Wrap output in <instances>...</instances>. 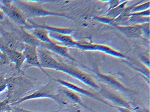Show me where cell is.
<instances>
[{"instance_id": "cell-10", "label": "cell", "mask_w": 150, "mask_h": 112, "mask_svg": "<svg viewBox=\"0 0 150 112\" xmlns=\"http://www.w3.org/2000/svg\"><path fill=\"white\" fill-rule=\"evenodd\" d=\"M37 48L33 46L26 45L22 52L25 58V61L28 65L38 68L46 76L49 77V74L42 68L40 65Z\"/></svg>"}, {"instance_id": "cell-12", "label": "cell", "mask_w": 150, "mask_h": 112, "mask_svg": "<svg viewBox=\"0 0 150 112\" xmlns=\"http://www.w3.org/2000/svg\"><path fill=\"white\" fill-rule=\"evenodd\" d=\"M39 47L43 48L50 52H53L58 56L67 58L72 61L76 62V60L71 56L69 51V48L61 44L54 42L52 44H46L41 42Z\"/></svg>"}, {"instance_id": "cell-2", "label": "cell", "mask_w": 150, "mask_h": 112, "mask_svg": "<svg viewBox=\"0 0 150 112\" xmlns=\"http://www.w3.org/2000/svg\"><path fill=\"white\" fill-rule=\"evenodd\" d=\"M58 71L64 73L95 90L99 91L100 88V85L89 74L75 66L61 62Z\"/></svg>"}, {"instance_id": "cell-1", "label": "cell", "mask_w": 150, "mask_h": 112, "mask_svg": "<svg viewBox=\"0 0 150 112\" xmlns=\"http://www.w3.org/2000/svg\"><path fill=\"white\" fill-rule=\"evenodd\" d=\"M13 5L18 8L24 14L27 19L33 17H44L55 16L64 17L69 20H72L64 14L56 13L46 10L40 5L30 3L24 1H13Z\"/></svg>"}, {"instance_id": "cell-3", "label": "cell", "mask_w": 150, "mask_h": 112, "mask_svg": "<svg viewBox=\"0 0 150 112\" xmlns=\"http://www.w3.org/2000/svg\"><path fill=\"white\" fill-rule=\"evenodd\" d=\"M75 48L85 51H97L105 53L117 58L127 59V57L121 52L114 49L109 46L103 44H96L90 43H79L77 42Z\"/></svg>"}, {"instance_id": "cell-9", "label": "cell", "mask_w": 150, "mask_h": 112, "mask_svg": "<svg viewBox=\"0 0 150 112\" xmlns=\"http://www.w3.org/2000/svg\"><path fill=\"white\" fill-rule=\"evenodd\" d=\"M93 73L95 74L98 80L102 84L107 85L108 87H111L114 90L119 91L123 93L126 94L130 92L131 91L129 89L125 87L122 83L114 77L98 72H93Z\"/></svg>"}, {"instance_id": "cell-7", "label": "cell", "mask_w": 150, "mask_h": 112, "mask_svg": "<svg viewBox=\"0 0 150 112\" xmlns=\"http://www.w3.org/2000/svg\"><path fill=\"white\" fill-rule=\"evenodd\" d=\"M55 81H57L58 83L62 85L64 87H66L70 90H72L74 92H75L78 94H82V95H85L87 97H89L91 99H93L96 101H100V102H102L103 104H106L107 106H109L113 107L114 106L112 104L108 102L107 101L104 100L103 99H102L99 95H97L85 89V88H82L80 87L79 86L75 85V84H73L70 82L66 81V80H63L57 79L55 80Z\"/></svg>"}, {"instance_id": "cell-15", "label": "cell", "mask_w": 150, "mask_h": 112, "mask_svg": "<svg viewBox=\"0 0 150 112\" xmlns=\"http://www.w3.org/2000/svg\"><path fill=\"white\" fill-rule=\"evenodd\" d=\"M49 32V36L51 39H54L61 44V45L68 47L75 48L77 44L72 35H62L54 32Z\"/></svg>"}, {"instance_id": "cell-20", "label": "cell", "mask_w": 150, "mask_h": 112, "mask_svg": "<svg viewBox=\"0 0 150 112\" xmlns=\"http://www.w3.org/2000/svg\"><path fill=\"white\" fill-rule=\"evenodd\" d=\"M4 16H5V15H4V13L0 9V21H2L4 20Z\"/></svg>"}, {"instance_id": "cell-13", "label": "cell", "mask_w": 150, "mask_h": 112, "mask_svg": "<svg viewBox=\"0 0 150 112\" xmlns=\"http://www.w3.org/2000/svg\"><path fill=\"white\" fill-rule=\"evenodd\" d=\"M142 24L130 26H119L115 25V27L128 37L138 38L143 36Z\"/></svg>"}, {"instance_id": "cell-8", "label": "cell", "mask_w": 150, "mask_h": 112, "mask_svg": "<svg viewBox=\"0 0 150 112\" xmlns=\"http://www.w3.org/2000/svg\"><path fill=\"white\" fill-rule=\"evenodd\" d=\"M100 86V88L99 91V93L102 97L108 100V101H111L114 105H115L116 106L123 107L131 110L132 107L129 103L122 97L113 92L106 86L101 85Z\"/></svg>"}, {"instance_id": "cell-17", "label": "cell", "mask_w": 150, "mask_h": 112, "mask_svg": "<svg viewBox=\"0 0 150 112\" xmlns=\"http://www.w3.org/2000/svg\"><path fill=\"white\" fill-rule=\"evenodd\" d=\"M62 92L67 98L74 102V103L79 104V105L83 107L86 109H89L82 102V100H81L80 96L77 93L65 87H64V89H62ZM89 110L92 111V110Z\"/></svg>"}, {"instance_id": "cell-11", "label": "cell", "mask_w": 150, "mask_h": 112, "mask_svg": "<svg viewBox=\"0 0 150 112\" xmlns=\"http://www.w3.org/2000/svg\"><path fill=\"white\" fill-rule=\"evenodd\" d=\"M0 49L6 56L8 59L14 64L15 68L20 71L25 62V58L22 52L8 49L0 42Z\"/></svg>"}, {"instance_id": "cell-18", "label": "cell", "mask_w": 150, "mask_h": 112, "mask_svg": "<svg viewBox=\"0 0 150 112\" xmlns=\"http://www.w3.org/2000/svg\"><path fill=\"white\" fill-rule=\"evenodd\" d=\"M117 109H118L119 112H132L129 109L127 108H125L123 107H121L116 106Z\"/></svg>"}, {"instance_id": "cell-14", "label": "cell", "mask_w": 150, "mask_h": 112, "mask_svg": "<svg viewBox=\"0 0 150 112\" xmlns=\"http://www.w3.org/2000/svg\"><path fill=\"white\" fill-rule=\"evenodd\" d=\"M15 33L19 37L21 41L25 45H29L33 47H39L41 42L36 38L32 34L28 33L23 27L15 30Z\"/></svg>"}, {"instance_id": "cell-6", "label": "cell", "mask_w": 150, "mask_h": 112, "mask_svg": "<svg viewBox=\"0 0 150 112\" xmlns=\"http://www.w3.org/2000/svg\"><path fill=\"white\" fill-rule=\"evenodd\" d=\"M37 51L40 65L43 69L58 71L61 62L56 59L50 51L43 48L38 47Z\"/></svg>"}, {"instance_id": "cell-16", "label": "cell", "mask_w": 150, "mask_h": 112, "mask_svg": "<svg viewBox=\"0 0 150 112\" xmlns=\"http://www.w3.org/2000/svg\"><path fill=\"white\" fill-rule=\"evenodd\" d=\"M32 34L42 43L52 44L54 43L49 36V32L46 30L41 28H35Z\"/></svg>"}, {"instance_id": "cell-4", "label": "cell", "mask_w": 150, "mask_h": 112, "mask_svg": "<svg viewBox=\"0 0 150 112\" xmlns=\"http://www.w3.org/2000/svg\"><path fill=\"white\" fill-rule=\"evenodd\" d=\"M0 42L8 49L22 52L25 45L15 33H11L0 27Z\"/></svg>"}, {"instance_id": "cell-19", "label": "cell", "mask_w": 150, "mask_h": 112, "mask_svg": "<svg viewBox=\"0 0 150 112\" xmlns=\"http://www.w3.org/2000/svg\"><path fill=\"white\" fill-rule=\"evenodd\" d=\"M0 59L4 61H6L7 59L6 56L4 55V53L1 50V49H0Z\"/></svg>"}, {"instance_id": "cell-5", "label": "cell", "mask_w": 150, "mask_h": 112, "mask_svg": "<svg viewBox=\"0 0 150 112\" xmlns=\"http://www.w3.org/2000/svg\"><path fill=\"white\" fill-rule=\"evenodd\" d=\"M0 9L3 12L4 15H6L16 25L21 26L23 28L28 25L27 18L24 14L13 4L7 6H3L0 4Z\"/></svg>"}]
</instances>
